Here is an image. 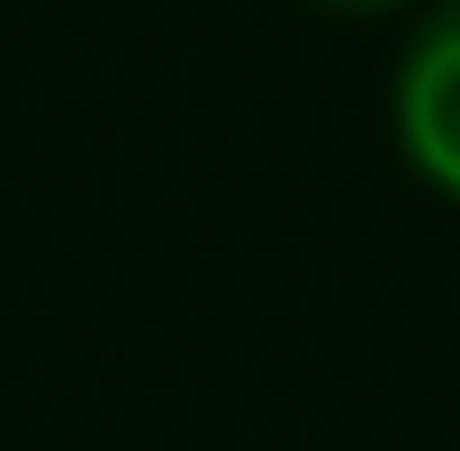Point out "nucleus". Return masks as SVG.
I'll return each mask as SVG.
<instances>
[{"label": "nucleus", "instance_id": "nucleus-2", "mask_svg": "<svg viewBox=\"0 0 460 451\" xmlns=\"http://www.w3.org/2000/svg\"><path fill=\"white\" fill-rule=\"evenodd\" d=\"M310 10H339V19H385V10H413V0H310Z\"/></svg>", "mask_w": 460, "mask_h": 451}, {"label": "nucleus", "instance_id": "nucleus-1", "mask_svg": "<svg viewBox=\"0 0 460 451\" xmlns=\"http://www.w3.org/2000/svg\"><path fill=\"white\" fill-rule=\"evenodd\" d=\"M394 151L432 198L460 208V0H432L394 57Z\"/></svg>", "mask_w": 460, "mask_h": 451}]
</instances>
